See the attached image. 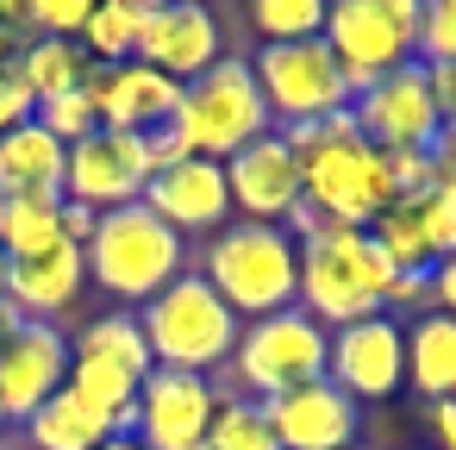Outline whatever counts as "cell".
Segmentation results:
<instances>
[{"instance_id":"17","label":"cell","mask_w":456,"mask_h":450,"mask_svg":"<svg viewBox=\"0 0 456 450\" xmlns=\"http://www.w3.org/2000/svg\"><path fill=\"white\" fill-rule=\"evenodd\" d=\"M144 207L175 232H225L232 225V188H225V163H207V157H188V163H169L151 176L144 188Z\"/></svg>"},{"instance_id":"35","label":"cell","mask_w":456,"mask_h":450,"mask_svg":"<svg viewBox=\"0 0 456 450\" xmlns=\"http://www.w3.org/2000/svg\"><path fill=\"white\" fill-rule=\"evenodd\" d=\"M32 88H26V76H20V57L13 63H0V132H13V126H26L32 119Z\"/></svg>"},{"instance_id":"40","label":"cell","mask_w":456,"mask_h":450,"mask_svg":"<svg viewBox=\"0 0 456 450\" xmlns=\"http://www.w3.org/2000/svg\"><path fill=\"white\" fill-rule=\"evenodd\" d=\"M431 300V275H394L387 282V307H419Z\"/></svg>"},{"instance_id":"5","label":"cell","mask_w":456,"mask_h":450,"mask_svg":"<svg viewBox=\"0 0 456 450\" xmlns=\"http://www.w3.org/2000/svg\"><path fill=\"white\" fill-rule=\"evenodd\" d=\"M138 325H144V344H151V363L157 369H188V375H207L219 363H232V344H238V313L200 282V275H175L157 300L138 307Z\"/></svg>"},{"instance_id":"43","label":"cell","mask_w":456,"mask_h":450,"mask_svg":"<svg viewBox=\"0 0 456 450\" xmlns=\"http://www.w3.org/2000/svg\"><path fill=\"white\" fill-rule=\"evenodd\" d=\"M101 450H144V444H138V438H132V431H113V438H107V444H101Z\"/></svg>"},{"instance_id":"3","label":"cell","mask_w":456,"mask_h":450,"mask_svg":"<svg viewBox=\"0 0 456 450\" xmlns=\"http://www.w3.org/2000/svg\"><path fill=\"white\" fill-rule=\"evenodd\" d=\"M200 282L238 313V325L288 313L300 300V250L281 225H225L207 244V269Z\"/></svg>"},{"instance_id":"22","label":"cell","mask_w":456,"mask_h":450,"mask_svg":"<svg viewBox=\"0 0 456 450\" xmlns=\"http://www.w3.org/2000/svg\"><path fill=\"white\" fill-rule=\"evenodd\" d=\"M406 388L437 406V400H456V319L444 313H419L406 325Z\"/></svg>"},{"instance_id":"10","label":"cell","mask_w":456,"mask_h":450,"mask_svg":"<svg viewBox=\"0 0 456 450\" xmlns=\"http://www.w3.org/2000/svg\"><path fill=\"white\" fill-rule=\"evenodd\" d=\"M151 144L138 132H88L82 144H69V169H63V200L88 207V213H119L138 207L151 188Z\"/></svg>"},{"instance_id":"32","label":"cell","mask_w":456,"mask_h":450,"mask_svg":"<svg viewBox=\"0 0 456 450\" xmlns=\"http://www.w3.org/2000/svg\"><path fill=\"white\" fill-rule=\"evenodd\" d=\"M412 207H419V225H425L437 263L456 257V176H444V163H437V182L425 194H412Z\"/></svg>"},{"instance_id":"4","label":"cell","mask_w":456,"mask_h":450,"mask_svg":"<svg viewBox=\"0 0 456 450\" xmlns=\"http://www.w3.org/2000/svg\"><path fill=\"white\" fill-rule=\"evenodd\" d=\"M82 263H88V282L113 300H157L182 263H188V244L138 200V207H119V213H101L94 238L82 244Z\"/></svg>"},{"instance_id":"18","label":"cell","mask_w":456,"mask_h":450,"mask_svg":"<svg viewBox=\"0 0 456 450\" xmlns=\"http://www.w3.org/2000/svg\"><path fill=\"white\" fill-rule=\"evenodd\" d=\"M263 406H269V425H275L281 450H350L356 431H362V406L344 388H331L325 375L294 388V394H275Z\"/></svg>"},{"instance_id":"33","label":"cell","mask_w":456,"mask_h":450,"mask_svg":"<svg viewBox=\"0 0 456 450\" xmlns=\"http://www.w3.org/2000/svg\"><path fill=\"white\" fill-rule=\"evenodd\" d=\"M32 7V38H82L88 13H94V0H26Z\"/></svg>"},{"instance_id":"39","label":"cell","mask_w":456,"mask_h":450,"mask_svg":"<svg viewBox=\"0 0 456 450\" xmlns=\"http://www.w3.org/2000/svg\"><path fill=\"white\" fill-rule=\"evenodd\" d=\"M94 225H101V213H88V207L63 200V244H88V238H94Z\"/></svg>"},{"instance_id":"15","label":"cell","mask_w":456,"mask_h":450,"mask_svg":"<svg viewBox=\"0 0 456 450\" xmlns=\"http://www.w3.org/2000/svg\"><path fill=\"white\" fill-rule=\"evenodd\" d=\"M57 388H69V338L63 325H45V319H26L20 338L0 350V413L7 425L32 419Z\"/></svg>"},{"instance_id":"1","label":"cell","mask_w":456,"mask_h":450,"mask_svg":"<svg viewBox=\"0 0 456 450\" xmlns=\"http://www.w3.org/2000/svg\"><path fill=\"white\" fill-rule=\"evenodd\" d=\"M300 157V200L325 219V225H350L369 232L381 219V207H394V176L387 157L356 132L350 113L319 119V126H294L281 132Z\"/></svg>"},{"instance_id":"30","label":"cell","mask_w":456,"mask_h":450,"mask_svg":"<svg viewBox=\"0 0 456 450\" xmlns=\"http://www.w3.org/2000/svg\"><path fill=\"white\" fill-rule=\"evenodd\" d=\"M250 26H256L263 45H306V38L325 32V7L319 0H256Z\"/></svg>"},{"instance_id":"31","label":"cell","mask_w":456,"mask_h":450,"mask_svg":"<svg viewBox=\"0 0 456 450\" xmlns=\"http://www.w3.org/2000/svg\"><path fill=\"white\" fill-rule=\"evenodd\" d=\"M32 119L69 151V144H82L88 132H101V113H94V94L88 88H76V94H57V101H38L32 107Z\"/></svg>"},{"instance_id":"2","label":"cell","mask_w":456,"mask_h":450,"mask_svg":"<svg viewBox=\"0 0 456 450\" xmlns=\"http://www.w3.org/2000/svg\"><path fill=\"white\" fill-rule=\"evenodd\" d=\"M294 250H300V300L294 307L306 319H319L325 331H344L356 319L387 313L394 269H387V257L375 250L369 232H350V225H325L319 219Z\"/></svg>"},{"instance_id":"28","label":"cell","mask_w":456,"mask_h":450,"mask_svg":"<svg viewBox=\"0 0 456 450\" xmlns=\"http://www.w3.org/2000/svg\"><path fill=\"white\" fill-rule=\"evenodd\" d=\"M369 238H375V250L387 257V269H394V275H431V269H437V250H431V238H425V225H419V207H412V200L381 207V219L369 225Z\"/></svg>"},{"instance_id":"41","label":"cell","mask_w":456,"mask_h":450,"mask_svg":"<svg viewBox=\"0 0 456 450\" xmlns=\"http://www.w3.org/2000/svg\"><path fill=\"white\" fill-rule=\"evenodd\" d=\"M20 325H26V319H20V307H13L7 294H0V350H7V344L20 338Z\"/></svg>"},{"instance_id":"42","label":"cell","mask_w":456,"mask_h":450,"mask_svg":"<svg viewBox=\"0 0 456 450\" xmlns=\"http://www.w3.org/2000/svg\"><path fill=\"white\" fill-rule=\"evenodd\" d=\"M437 163H444V176H456V132L437 138Z\"/></svg>"},{"instance_id":"29","label":"cell","mask_w":456,"mask_h":450,"mask_svg":"<svg viewBox=\"0 0 456 450\" xmlns=\"http://www.w3.org/2000/svg\"><path fill=\"white\" fill-rule=\"evenodd\" d=\"M207 450H281L275 425H269V406L250 400V394H219V413L207 425Z\"/></svg>"},{"instance_id":"20","label":"cell","mask_w":456,"mask_h":450,"mask_svg":"<svg viewBox=\"0 0 456 450\" xmlns=\"http://www.w3.org/2000/svg\"><path fill=\"white\" fill-rule=\"evenodd\" d=\"M82 282H88L82 244H51V250H38V257H13V263H7V288H0V294L20 307V319L57 325V313L82 294Z\"/></svg>"},{"instance_id":"7","label":"cell","mask_w":456,"mask_h":450,"mask_svg":"<svg viewBox=\"0 0 456 450\" xmlns=\"http://www.w3.org/2000/svg\"><path fill=\"white\" fill-rule=\"evenodd\" d=\"M175 132L207 163H232L244 144H256L263 132H275L250 63L244 57H219L200 82H188L182 88V107H175Z\"/></svg>"},{"instance_id":"19","label":"cell","mask_w":456,"mask_h":450,"mask_svg":"<svg viewBox=\"0 0 456 450\" xmlns=\"http://www.w3.org/2000/svg\"><path fill=\"white\" fill-rule=\"evenodd\" d=\"M88 94H94V113H101L107 132H138V138H151L157 126H169L175 107H182V82L157 76V70L138 63V57H132V63H113V70L94 63Z\"/></svg>"},{"instance_id":"37","label":"cell","mask_w":456,"mask_h":450,"mask_svg":"<svg viewBox=\"0 0 456 450\" xmlns=\"http://www.w3.org/2000/svg\"><path fill=\"white\" fill-rule=\"evenodd\" d=\"M431 313L456 319V257H444V263L431 269Z\"/></svg>"},{"instance_id":"34","label":"cell","mask_w":456,"mask_h":450,"mask_svg":"<svg viewBox=\"0 0 456 450\" xmlns=\"http://www.w3.org/2000/svg\"><path fill=\"white\" fill-rule=\"evenodd\" d=\"M419 63H456V0H425Z\"/></svg>"},{"instance_id":"24","label":"cell","mask_w":456,"mask_h":450,"mask_svg":"<svg viewBox=\"0 0 456 450\" xmlns=\"http://www.w3.org/2000/svg\"><path fill=\"white\" fill-rule=\"evenodd\" d=\"M69 356H82V363H107V369H126V375H151L157 363H151V344H144V325H138V313H101V319H88L82 325V338L69 344Z\"/></svg>"},{"instance_id":"27","label":"cell","mask_w":456,"mask_h":450,"mask_svg":"<svg viewBox=\"0 0 456 450\" xmlns=\"http://www.w3.org/2000/svg\"><path fill=\"white\" fill-rule=\"evenodd\" d=\"M144 0H94V13H88V26H82V51H88V63H101V70H113V63H132L138 57V32H144Z\"/></svg>"},{"instance_id":"45","label":"cell","mask_w":456,"mask_h":450,"mask_svg":"<svg viewBox=\"0 0 456 450\" xmlns=\"http://www.w3.org/2000/svg\"><path fill=\"white\" fill-rule=\"evenodd\" d=\"M0 431H7V413H0Z\"/></svg>"},{"instance_id":"38","label":"cell","mask_w":456,"mask_h":450,"mask_svg":"<svg viewBox=\"0 0 456 450\" xmlns=\"http://www.w3.org/2000/svg\"><path fill=\"white\" fill-rule=\"evenodd\" d=\"M425 425H431V444H437V450H456V400L425 406Z\"/></svg>"},{"instance_id":"11","label":"cell","mask_w":456,"mask_h":450,"mask_svg":"<svg viewBox=\"0 0 456 450\" xmlns=\"http://www.w3.org/2000/svg\"><path fill=\"white\" fill-rule=\"evenodd\" d=\"M350 119L356 132L375 144V151H437L444 138V119H437V101H431V82H425V63H406L381 82H369L356 101H350Z\"/></svg>"},{"instance_id":"25","label":"cell","mask_w":456,"mask_h":450,"mask_svg":"<svg viewBox=\"0 0 456 450\" xmlns=\"http://www.w3.org/2000/svg\"><path fill=\"white\" fill-rule=\"evenodd\" d=\"M20 76H26L32 101H57V94L88 88V82H94V63H88V51L69 45V38H32V45L20 51Z\"/></svg>"},{"instance_id":"23","label":"cell","mask_w":456,"mask_h":450,"mask_svg":"<svg viewBox=\"0 0 456 450\" xmlns=\"http://www.w3.org/2000/svg\"><path fill=\"white\" fill-rule=\"evenodd\" d=\"M26 438L32 450H101L113 438V419L101 406H88L76 388H57L32 419H26Z\"/></svg>"},{"instance_id":"21","label":"cell","mask_w":456,"mask_h":450,"mask_svg":"<svg viewBox=\"0 0 456 450\" xmlns=\"http://www.w3.org/2000/svg\"><path fill=\"white\" fill-rule=\"evenodd\" d=\"M63 169H69V151H63L38 119L0 132V194H45V200H63Z\"/></svg>"},{"instance_id":"8","label":"cell","mask_w":456,"mask_h":450,"mask_svg":"<svg viewBox=\"0 0 456 450\" xmlns=\"http://www.w3.org/2000/svg\"><path fill=\"white\" fill-rule=\"evenodd\" d=\"M250 76L263 88V107H269V126L275 132H294V126H319V119H338L350 113V82L338 70V57L325 51V38H306V45H263L250 57Z\"/></svg>"},{"instance_id":"12","label":"cell","mask_w":456,"mask_h":450,"mask_svg":"<svg viewBox=\"0 0 456 450\" xmlns=\"http://www.w3.org/2000/svg\"><path fill=\"white\" fill-rule=\"evenodd\" d=\"M325 381L344 388L356 406L362 400H394L406 388V325L375 313V319H356L344 331H331L325 344Z\"/></svg>"},{"instance_id":"26","label":"cell","mask_w":456,"mask_h":450,"mask_svg":"<svg viewBox=\"0 0 456 450\" xmlns=\"http://www.w3.org/2000/svg\"><path fill=\"white\" fill-rule=\"evenodd\" d=\"M63 244V200H45V194H0V250L13 257H38Z\"/></svg>"},{"instance_id":"16","label":"cell","mask_w":456,"mask_h":450,"mask_svg":"<svg viewBox=\"0 0 456 450\" xmlns=\"http://www.w3.org/2000/svg\"><path fill=\"white\" fill-rule=\"evenodd\" d=\"M138 63H151L157 76L169 82H200L213 63H219V20L194 0H169V7H151L144 13V32H138Z\"/></svg>"},{"instance_id":"36","label":"cell","mask_w":456,"mask_h":450,"mask_svg":"<svg viewBox=\"0 0 456 450\" xmlns=\"http://www.w3.org/2000/svg\"><path fill=\"white\" fill-rule=\"evenodd\" d=\"M425 82H431V101H437L444 132H456V63H425Z\"/></svg>"},{"instance_id":"9","label":"cell","mask_w":456,"mask_h":450,"mask_svg":"<svg viewBox=\"0 0 456 450\" xmlns=\"http://www.w3.org/2000/svg\"><path fill=\"white\" fill-rule=\"evenodd\" d=\"M325 344L331 331L319 319H306L300 307L288 313H269V319H250L232 344V375L250 400H275V394H294L306 381L325 375Z\"/></svg>"},{"instance_id":"14","label":"cell","mask_w":456,"mask_h":450,"mask_svg":"<svg viewBox=\"0 0 456 450\" xmlns=\"http://www.w3.org/2000/svg\"><path fill=\"white\" fill-rule=\"evenodd\" d=\"M225 188H232V213H244V225H288L306 200H300V157L281 132H263L256 144H244L225 163Z\"/></svg>"},{"instance_id":"6","label":"cell","mask_w":456,"mask_h":450,"mask_svg":"<svg viewBox=\"0 0 456 450\" xmlns=\"http://www.w3.org/2000/svg\"><path fill=\"white\" fill-rule=\"evenodd\" d=\"M419 26H425V0H338L325 7V51L338 57L350 94L369 82L419 63Z\"/></svg>"},{"instance_id":"13","label":"cell","mask_w":456,"mask_h":450,"mask_svg":"<svg viewBox=\"0 0 456 450\" xmlns=\"http://www.w3.org/2000/svg\"><path fill=\"white\" fill-rule=\"evenodd\" d=\"M219 413V388L207 375H188V369H151L144 388H138V419H132V438L144 450H188V444H207V425Z\"/></svg>"},{"instance_id":"44","label":"cell","mask_w":456,"mask_h":450,"mask_svg":"<svg viewBox=\"0 0 456 450\" xmlns=\"http://www.w3.org/2000/svg\"><path fill=\"white\" fill-rule=\"evenodd\" d=\"M0 288H7V250H0Z\"/></svg>"}]
</instances>
